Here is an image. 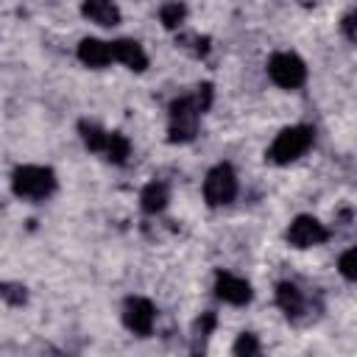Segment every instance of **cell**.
I'll use <instances>...</instances> for the list:
<instances>
[{"instance_id": "52a82bcc", "label": "cell", "mask_w": 357, "mask_h": 357, "mask_svg": "<svg viewBox=\"0 0 357 357\" xmlns=\"http://www.w3.org/2000/svg\"><path fill=\"white\" fill-rule=\"evenodd\" d=\"M153 318H156V312H153V304H151L148 298H139V296L126 298V304H123V324H126L134 335H139V337L151 335Z\"/></svg>"}, {"instance_id": "277c9868", "label": "cell", "mask_w": 357, "mask_h": 357, "mask_svg": "<svg viewBox=\"0 0 357 357\" xmlns=\"http://www.w3.org/2000/svg\"><path fill=\"white\" fill-rule=\"evenodd\" d=\"M237 195V176L229 165H215L204 178V198L209 206H226Z\"/></svg>"}, {"instance_id": "7c38bea8", "label": "cell", "mask_w": 357, "mask_h": 357, "mask_svg": "<svg viewBox=\"0 0 357 357\" xmlns=\"http://www.w3.org/2000/svg\"><path fill=\"white\" fill-rule=\"evenodd\" d=\"M167 201H170V190H167L165 181H151V184L142 190V195H139V204H142V209H145L148 215L162 212V209L167 206Z\"/></svg>"}, {"instance_id": "ba28073f", "label": "cell", "mask_w": 357, "mask_h": 357, "mask_svg": "<svg viewBox=\"0 0 357 357\" xmlns=\"http://www.w3.org/2000/svg\"><path fill=\"white\" fill-rule=\"evenodd\" d=\"M215 293H218V298H223L226 304H234V307L251 301V284L234 273H218L215 276Z\"/></svg>"}, {"instance_id": "6da1fadb", "label": "cell", "mask_w": 357, "mask_h": 357, "mask_svg": "<svg viewBox=\"0 0 357 357\" xmlns=\"http://www.w3.org/2000/svg\"><path fill=\"white\" fill-rule=\"evenodd\" d=\"M11 187L20 198L42 201L56 190V173L50 167H42V165H22L14 170Z\"/></svg>"}, {"instance_id": "4fadbf2b", "label": "cell", "mask_w": 357, "mask_h": 357, "mask_svg": "<svg viewBox=\"0 0 357 357\" xmlns=\"http://www.w3.org/2000/svg\"><path fill=\"white\" fill-rule=\"evenodd\" d=\"M276 301H279V307L284 310L287 318H296V315L304 310V296H301V290H298L296 284H290V282H282V284L276 287Z\"/></svg>"}, {"instance_id": "d6986e66", "label": "cell", "mask_w": 357, "mask_h": 357, "mask_svg": "<svg viewBox=\"0 0 357 357\" xmlns=\"http://www.w3.org/2000/svg\"><path fill=\"white\" fill-rule=\"evenodd\" d=\"M3 298L8 304H22L25 301V287H20V284H3Z\"/></svg>"}, {"instance_id": "9a60e30c", "label": "cell", "mask_w": 357, "mask_h": 357, "mask_svg": "<svg viewBox=\"0 0 357 357\" xmlns=\"http://www.w3.org/2000/svg\"><path fill=\"white\" fill-rule=\"evenodd\" d=\"M128 153H131L128 137L120 134V131H112V134H109V142H106V148H103V156H106L112 165H123V162L128 159Z\"/></svg>"}, {"instance_id": "5b68a950", "label": "cell", "mask_w": 357, "mask_h": 357, "mask_svg": "<svg viewBox=\"0 0 357 357\" xmlns=\"http://www.w3.org/2000/svg\"><path fill=\"white\" fill-rule=\"evenodd\" d=\"M268 75L282 89H296L307 81V67L296 53H273L268 61Z\"/></svg>"}, {"instance_id": "e0dca14e", "label": "cell", "mask_w": 357, "mask_h": 357, "mask_svg": "<svg viewBox=\"0 0 357 357\" xmlns=\"http://www.w3.org/2000/svg\"><path fill=\"white\" fill-rule=\"evenodd\" d=\"M337 268H340V273H343L349 282H357V248L343 251L340 259H337Z\"/></svg>"}, {"instance_id": "2e32d148", "label": "cell", "mask_w": 357, "mask_h": 357, "mask_svg": "<svg viewBox=\"0 0 357 357\" xmlns=\"http://www.w3.org/2000/svg\"><path fill=\"white\" fill-rule=\"evenodd\" d=\"M159 17H162V25L173 31V28H178V25L184 22L187 8H184L181 3H165V6H162V11H159Z\"/></svg>"}, {"instance_id": "5bb4252c", "label": "cell", "mask_w": 357, "mask_h": 357, "mask_svg": "<svg viewBox=\"0 0 357 357\" xmlns=\"http://www.w3.org/2000/svg\"><path fill=\"white\" fill-rule=\"evenodd\" d=\"M78 131H81V139H84V145H86L89 151L103 153V148H106V142H109V131H103L98 123H89V120H81Z\"/></svg>"}, {"instance_id": "30bf717a", "label": "cell", "mask_w": 357, "mask_h": 357, "mask_svg": "<svg viewBox=\"0 0 357 357\" xmlns=\"http://www.w3.org/2000/svg\"><path fill=\"white\" fill-rule=\"evenodd\" d=\"M81 11L89 22L103 25V28H114L120 22V8H117L114 0H84Z\"/></svg>"}, {"instance_id": "8992f818", "label": "cell", "mask_w": 357, "mask_h": 357, "mask_svg": "<svg viewBox=\"0 0 357 357\" xmlns=\"http://www.w3.org/2000/svg\"><path fill=\"white\" fill-rule=\"evenodd\" d=\"M326 237H329L326 226H324L318 218H312V215H298V218L290 223V229H287V243L296 245V248L318 245V243H324Z\"/></svg>"}, {"instance_id": "3957f363", "label": "cell", "mask_w": 357, "mask_h": 357, "mask_svg": "<svg viewBox=\"0 0 357 357\" xmlns=\"http://www.w3.org/2000/svg\"><path fill=\"white\" fill-rule=\"evenodd\" d=\"M204 112L198 109L195 98H178L170 103V142H190L198 131V117Z\"/></svg>"}, {"instance_id": "44dd1931", "label": "cell", "mask_w": 357, "mask_h": 357, "mask_svg": "<svg viewBox=\"0 0 357 357\" xmlns=\"http://www.w3.org/2000/svg\"><path fill=\"white\" fill-rule=\"evenodd\" d=\"M343 33H346L351 42H357V11H351V14L343 17Z\"/></svg>"}, {"instance_id": "7a4b0ae2", "label": "cell", "mask_w": 357, "mask_h": 357, "mask_svg": "<svg viewBox=\"0 0 357 357\" xmlns=\"http://www.w3.org/2000/svg\"><path fill=\"white\" fill-rule=\"evenodd\" d=\"M312 145V128L310 126H290L276 134V139L268 148V159L273 165H290L298 156H304Z\"/></svg>"}, {"instance_id": "9c48e42d", "label": "cell", "mask_w": 357, "mask_h": 357, "mask_svg": "<svg viewBox=\"0 0 357 357\" xmlns=\"http://www.w3.org/2000/svg\"><path fill=\"white\" fill-rule=\"evenodd\" d=\"M78 59H81L86 67L100 70V67H106V64L114 59V50H112L109 42L95 39V36H86V39H81V45H78Z\"/></svg>"}, {"instance_id": "ac0fdd59", "label": "cell", "mask_w": 357, "mask_h": 357, "mask_svg": "<svg viewBox=\"0 0 357 357\" xmlns=\"http://www.w3.org/2000/svg\"><path fill=\"white\" fill-rule=\"evenodd\" d=\"M231 351L240 354V357H243V354H245V357H248V354H259V343H257V337H254L251 332H243V335L237 337V343H234Z\"/></svg>"}, {"instance_id": "ffe728a7", "label": "cell", "mask_w": 357, "mask_h": 357, "mask_svg": "<svg viewBox=\"0 0 357 357\" xmlns=\"http://www.w3.org/2000/svg\"><path fill=\"white\" fill-rule=\"evenodd\" d=\"M195 100H198V109H201V112H206V109H209V103H212V84H201V86H198V95H195Z\"/></svg>"}, {"instance_id": "8fae6325", "label": "cell", "mask_w": 357, "mask_h": 357, "mask_svg": "<svg viewBox=\"0 0 357 357\" xmlns=\"http://www.w3.org/2000/svg\"><path fill=\"white\" fill-rule=\"evenodd\" d=\"M112 50H114V59L134 73H142L148 67V56H145L142 45L134 39H117V42H112Z\"/></svg>"}]
</instances>
